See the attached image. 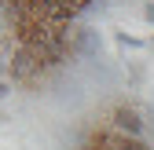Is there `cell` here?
I'll use <instances>...</instances> for the list:
<instances>
[{
	"mask_svg": "<svg viewBox=\"0 0 154 150\" xmlns=\"http://www.w3.org/2000/svg\"><path fill=\"white\" fill-rule=\"evenodd\" d=\"M88 8H95V0H55L51 22H55V26H66V22H73L81 11H88Z\"/></svg>",
	"mask_w": 154,
	"mask_h": 150,
	"instance_id": "4",
	"label": "cell"
},
{
	"mask_svg": "<svg viewBox=\"0 0 154 150\" xmlns=\"http://www.w3.org/2000/svg\"><path fill=\"white\" fill-rule=\"evenodd\" d=\"M110 132H118L125 139H143L147 136V121H143V114H140L136 106L121 103V106L110 110Z\"/></svg>",
	"mask_w": 154,
	"mask_h": 150,
	"instance_id": "2",
	"label": "cell"
},
{
	"mask_svg": "<svg viewBox=\"0 0 154 150\" xmlns=\"http://www.w3.org/2000/svg\"><path fill=\"white\" fill-rule=\"evenodd\" d=\"M99 51H103V33L95 26L70 29V55H77V59H99Z\"/></svg>",
	"mask_w": 154,
	"mask_h": 150,
	"instance_id": "3",
	"label": "cell"
},
{
	"mask_svg": "<svg viewBox=\"0 0 154 150\" xmlns=\"http://www.w3.org/2000/svg\"><path fill=\"white\" fill-rule=\"evenodd\" d=\"M4 95H8V81L0 77V99H4Z\"/></svg>",
	"mask_w": 154,
	"mask_h": 150,
	"instance_id": "7",
	"label": "cell"
},
{
	"mask_svg": "<svg viewBox=\"0 0 154 150\" xmlns=\"http://www.w3.org/2000/svg\"><path fill=\"white\" fill-rule=\"evenodd\" d=\"M143 18H147L150 26H154V4H147V8H143Z\"/></svg>",
	"mask_w": 154,
	"mask_h": 150,
	"instance_id": "6",
	"label": "cell"
},
{
	"mask_svg": "<svg viewBox=\"0 0 154 150\" xmlns=\"http://www.w3.org/2000/svg\"><path fill=\"white\" fill-rule=\"evenodd\" d=\"M8 73H11V81H18V84H33L37 77H44V62H41V55H37L33 48L18 44V48L11 51Z\"/></svg>",
	"mask_w": 154,
	"mask_h": 150,
	"instance_id": "1",
	"label": "cell"
},
{
	"mask_svg": "<svg viewBox=\"0 0 154 150\" xmlns=\"http://www.w3.org/2000/svg\"><path fill=\"white\" fill-rule=\"evenodd\" d=\"M118 44H121V48H140L143 40H136V37H128V33H121V29H118Z\"/></svg>",
	"mask_w": 154,
	"mask_h": 150,
	"instance_id": "5",
	"label": "cell"
}]
</instances>
